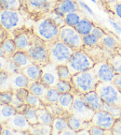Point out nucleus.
Masks as SVG:
<instances>
[{
    "label": "nucleus",
    "mask_w": 121,
    "mask_h": 135,
    "mask_svg": "<svg viewBox=\"0 0 121 135\" xmlns=\"http://www.w3.org/2000/svg\"><path fill=\"white\" fill-rule=\"evenodd\" d=\"M55 88L58 90L60 94H64V93H70L73 92V85L70 82H66V81L60 80L55 85Z\"/></svg>",
    "instance_id": "obj_39"
},
{
    "label": "nucleus",
    "mask_w": 121,
    "mask_h": 135,
    "mask_svg": "<svg viewBox=\"0 0 121 135\" xmlns=\"http://www.w3.org/2000/svg\"><path fill=\"white\" fill-rule=\"evenodd\" d=\"M93 69L99 82L113 83L117 76V73L113 70V68L111 67L110 64L107 62V60H102L95 63Z\"/></svg>",
    "instance_id": "obj_13"
},
{
    "label": "nucleus",
    "mask_w": 121,
    "mask_h": 135,
    "mask_svg": "<svg viewBox=\"0 0 121 135\" xmlns=\"http://www.w3.org/2000/svg\"><path fill=\"white\" fill-rule=\"evenodd\" d=\"M36 35L33 33L31 29H21L13 35V38L16 43L17 49L23 52H28L33 45Z\"/></svg>",
    "instance_id": "obj_11"
},
{
    "label": "nucleus",
    "mask_w": 121,
    "mask_h": 135,
    "mask_svg": "<svg viewBox=\"0 0 121 135\" xmlns=\"http://www.w3.org/2000/svg\"><path fill=\"white\" fill-rule=\"evenodd\" d=\"M11 90L8 81V74L6 71H0V92Z\"/></svg>",
    "instance_id": "obj_43"
},
{
    "label": "nucleus",
    "mask_w": 121,
    "mask_h": 135,
    "mask_svg": "<svg viewBox=\"0 0 121 135\" xmlns=\"http://www.w3.org/2000/svg\"><path fill=\"white\" fill-rule=\"evenodd\" d=\"M40 81L48 87H54L60 81L58 74V66L48 62L42 67V75Z\"/></svg>",
    "instance_id": "obj_14"
},
{
    "label": "nucleus",
    "mask_w": 121,
    "mask_h": 135,
    "mask_svg": "<svg viewBox=\"0 0 121 135\" xmlns=\"http://www.w3.org/2000/svg\"><path fill=\"white\" fill-rule=\"evenodd\" d=\"M91 33L93 34V35H95V36H96L99 40H101L102 37L104 36V34L106 33V32L102 29V28L99 27V26H95V27L93 28V30H92Z\"/></svg>",
    "instance_id": "obj_50"
},
{
    "label": "nucleus",
    "mask_w": 121,
    "mask_h": 135,
    "mask_svg": "<svg viewBox=\"0 0 121 135\" xmlns=\"http://www.w3.org/2000/svg\"><path fill=\"white\" fill-rule=\"evenodd\" d=\"M113 83L121 90V74H117V76H116V78Z\"/></svg>",
    "instance_id": "obj_54"
},
{
    "label": "nucleus",
    "mask_w": 121,
    "mask_h": 135,
    "mask_svg": "<svg viewBox=\"0 0 121 135\" xmlns=\"http://www.w3.org/2000/svg\"><path fill=\"white\" fill-rule=\"evenodd\" d=\"M81 96H82V98H83L84 101H85L86 103L88 104L93 111L97 112V111L102 109L103 101L101 99V97L99 96V94L97 93L96 90L90 91V92L86 93V94H83V95H81Z\"/></svg>",
    "instance_id": "obj_19"
},
{
    "label": "nucleus",
    "mask_w": 121,
    "mask_h": 135,
    "mask_svg": "<svg viewBox=\"0 0 121 135\" xmlns=\"http://www.w3.org/2000/svg\"><path fill=\"white\" fill-rule=\"evenodd\" d=\"M98 83L99 81L94 69L74 74L71 81L74 89L73 92L80 95L95 90Z\"/></svg>",
    "instance_id": "obj_3"
},
{
    "label": "nucleus",
    "mask_w": 121,
    "mask_h": 135,
    "mask_svg": "<svg viewBox=\"0 0 121 135\" xmlns=\"http://www.w3.org/2000/svg\"><path fill=\"white\" fill-rule=\"evenodd\" d=\"M57 2L58 0H23V8L36 20L54 11Z\"/></svg>",
    "instance_id": "obj_5"
},
{
    "label": "nucleus",
    "mask_w": 121,
    "mask_h": 135,
    "mask_svg": "<svg viewBox=\"0 0 121 135\" xmlns=\"http://www.w3.org/2000/svg\"><path fill=\"white\" fill-rule=\"evenodd\" d=\"M18 113L17 109L12 104H4L0 103V122L4 124L5 122L10 119L12 116Z\"/></svg>",
    "instance_id": "obj_23"
},
{
    "label": "nucleus",
    "mask_w": 121,
    "mask_h": 135,
    "mask_svg": "<svg viewBox=\"0 0 121 135\" xmlns=\"http://www.w3.org/2000/svg\"><path fill=\"white\" fill-rule=\"evenodd\" d=\"M102 1L105 3V5H106V4H108V3L112 2V1H115V0H102Z\"/></svg>",
    "instance_id": "obj_55"
},
{
    "label": "nucleus",
    "mask_w": 121,
    "mask_h": 135,
    "mask_svg": "<svg viewBox=\"0 0 121 135\" xmlns=\"http://www.w3.org/2000/svg\"><path fill=\"white\" fill-rule=\"evenodd\" d=\"M102 110H104L109 114H111L116 119L121 118V107L117 105H112V104H108L103 102L102 106Z\"/></svg>",
    "instance_id": "obj_38"
},
{
    "label": "nucleus",
    "mask_w": 121,
    "mask_h": 135,
    "mask_svg": "<svg viewBox=\"0 0 121 135\" xmlns=\"http://www.w3.org/2000/svg\"><path fill=\"white\" fill-rule=\"evenodd\" d=\"M76 134V131H75L74 129H72L70 127H68L65 131H63V132L60 133V135H75Z\"/></svg>",
    "instance_id": "obj_53"
},
{
    "label": "nucleus",
    "mask_w": 121,
    "mask_h": 135,
    "mask_svg": "<svg viewBox=\"0 0 121 135\" xmlns=\"http://www.w3.org/2000/svg\"><path fill=\"white\" fill-rule=\"evenodd\" d=\"M13 99V91H3L0 92V103L11 104Z\"/></svg>",
    "instance_id": "obj_45"
},
{
    "label": "nucleus",
    "mask_w": 121,
    "mask_h": 135,
    "mask_svg": "<svg viewBox=\"0 0 121 135\" xmlns=\"http://www.w3.org/2000/svg\"><path fill=\"white\" fill-rule=\"evenodd\" d=\"M52 133V126H48V125H44L37 123L36 125H34L32 127L30 134H45L50 135Z\"/></svg>",
    "instance_id": "obj_32"
},
{
    "label": "nucleus",
    "mask_w": 121,
    "mask_h": 135,
    "mask_svg": "<svg viewBox=\"0 0 121 135\" xmlns=\"http://www.w3.org/2000/svg\"><path fill=\"white\" fill-rule=\"evenodd\" d=\"M107 62L113 68L117 74H121V54L116 53L107 58Z\"/></svg>",
    "instance_id": "obj_31"
},
{
    "label": "nucleus",
    "mask_w": 121,
    "mask_h": 135,
    "mask_svg": "<svg viewBox=\"0 0 121 135\" xmlns=\"http://www.w3.org/2000/svg\"><path fill=\"white\" fill-rule=\"evenodd\" d=\"M1 126H6L14 131L23 132L24 134H30V131L33 127L27 120V118L25 117L24 114L19 112L4 124H1Z\"/></svg>",
    "instance_id": "obj_12"
},
{
    "label": "nucleus",
    "mask_w": 121,
    "mask_h": 135,
    "mask_svg": "<svg viewBox=\"0 0 121 135\" xmlns=\"http://www.w3.org/2000/svg\"><path fill=\"white\" fill-rule=\"evenodd\" d=\"M100 45L103 50H105L110 55L117 53L119 47V41L114 35L110 33H105L104 36L100 40Z\"/></svg>",
    "instance_id": "obj_17"
},
{
    "label": "nucleus",
    "mask_w": 121,
    "mask_h": 135,
    "mask_svg": "<svg viewBox=\"0 0 121 135\" xmlns=\"http://www.w3.org/2000/svg\"><path fill=\"white\" fill-rule=\"evenodd\" d=\"M48 48L50 62L57 66L66 65L75 51L59 38L48 43Z\"/></svg>",
    "instance_id": "obj_4"
},
{
    "label": "nucleus",
    "mask_w": 121,
    "mask_h": 135,
    "mask_svg": "<svg viewBox=\"0 0 121 135\" xmlns=\"http://www.w3.org/2000/svg\"><path fill=\"white\" fill-rule=\"evenodd\" d=\"M30 14L24 8L20 9H0V25L13 37L16 32L25 28Z\"/></svg>",
    "instance_id": "obj_1"
},
{
    "label": "nucleus",
    "mask_w": 121,
    "mask_h": 135,
    "mask_svg": "<svg viewBox=\"0 0 121 135\" xmlns=\"http://www.w3.org/2000/svg\"><path fill=\"white\" fill-rule=\"evenodd\" d=\"M58 38L75 51L82 50L84 48L83 37L75 29V26H70L67 25L63 26L60 29Z\"/></svg>",
    "instance_id": "obj_9"
},
{
    "label": "nucleus",
    "mask_w": 121,
    "mask_h": 135,
    "mask_svg": "<svg viewBox=\"0 0 121 135\" xmlns=\"http://www.w3.org/2000/svg\"><path fill=\"white\" fill-rule=\"evenodd\" d=\"M46 16H48L51 21L54 22L59 27H60V28L66 25V23H65V21H64V18H63V16H60V15L59 14V13H57L55 11H50V12L48 13Z\"/></svg>",
    "instance_id": "obj_44"
},
{
    "label": "nucleus",
    "mask_w": 121,
    "mask_h": 135,
    "mask_svg": "<svg viewBox=\"0 0 121 135\" xmlns=\"http://www.w3.org/2000/svg\"><path fill=\"white\" fill-rule=\"evenodd\" d=\"M54 11L60 16L64 17L70 12L80 11L79 3L76 0H59Z\"/></svg>",
    "instance_id": "obj_16"
},
{
    "label": "nucleus",
    "mask_w": 121,
    "mask_h": 135,
    "mask_svg": "<svg viewBox=\"0 0 121 135\" xmlns=\"http://www.w3.org/2000/svg\"><path fill=\"white\" fill-rule=\"evenodd\" d=\"M10 59L14 62H16L23 69H24V68H26L27 66L31 65L33 63L27 52H23V51L20 50H17L16 53L10 57Z\"/></svg>",
    "instance_id": "obj_25"
},
{
    "label": "nucleus",
    "mask_w": 121,
    "mask_h": 135,
    "mask_svg": "<svg viewBox=\"0 0 121 135\" xmlns=\"http://www.w3.org/2000/svg\"><path fill=\"white\" fill-rule=\"evenodd\" d=\"M8 59L9 58H8V57H6V56L0 57V71H3V70H5V68H6Z\"/></svg>",
    "instance_id": "obj_52"
},
{
    "label": "nucleus",
    "mask_w": 121,
    "mask_h": 135,
    "mask_svg": "<svg viewBox=\"0 0 121 135\" xmlns=\"http://www.w3.org/2000/svg\"><path fill=\"white\" fill-rule=\"evenodd\" d=\"M58 1H59V0H58Z\"/></svg>",
    "instance_id": "obj_56"
},
{
    "label": "nucleus",
    "mask_w": 121,
    "mask_h": 135,
    "mask_svg": "<svg viewBox=\"0 0 121 135\" xmlns=\"http://www.w3.org/2000/svg\"><path fill=\"white\" fill-rule=\"evenodd\" d=\"M83 42H84V47H96L100 44V40L97 38L95 35L92 33L88 34L86 36H83Z\"/></svg>",
    "instance_id": "obj_40"
},
{
    "label": "nucleus",
    "mask_w": 121,
    "mask_h": 135,
    "mask_svg": "<svg viewBox=\"0 0 121 135\" xmlns=\"http://www.w3.org/2000/svg\"><path fill=\"white\" fill-rule=\"evenodd\" d=\"M1 8L5 9H20L23 8V0H0Z\"/></svg>",
    "instance_id": "obj_36"
},
{
    "label": "nucleus",
    "mask_w": 121,
    "mask_h": 135,
    "mask_svg": "<svg viewBox=\"0 0 121 135\" xmlns=\"http://www.w3.org/2000/svg\"><path fill=\"white\" fill-rule=\"evenodd\" d=\"M113 135H121V118L117 119L112 128Z\"/></svg>",
    "instance_id": "obj_49"
},
{
    "label": "nucleus",
    "mask_w": 121,
    "mask_h": 135,
    "mask_svg": "<svg viewBox=\"0 0 121 135\" xmlns=\"http://www.w3.org/2000/svg\"><path fill=\"white\" fill-rule=\"evenodd\" d=\"M74 99H75V93H64V94H60V98L58 100V105L64 109L65 111L72 114V107H73Z\"/></svg>",
    "instance_id": "obj_24"
},
{
    "label": "nucleus",
    "mask_w": 121,
    "mask_h": 135,
    "mask_svg": "<svg viewBox=\"0 0 121 135\" xmlns=\"http://www.w3.org/2000/svg\"><path fill=\"white\" fill-rule=\"evenodd\" d=\"M96 25H94L93 22H91L90 20H89L88 18L86 17H83L80 22L75 25V27L77 31L79 32V34L82 37L88 35V34H90L93 30V28L95 27Z\"/></svg>",
    "instance_id": "obj_26"
},
{
    "label": "nucleus",
    "mask_w": 121,
    "mask_h": 135,
    "mask_svg": "<svg viewBox=\"0 0 121 135\" xmlns=\"http://www.w3.org/2000/svg\"><path fill=\"white\" fill-rule=\"evenodd\" d=\"M106 7L112 11V13H114V15H116L119 20H121V0L112 1L106 4Z\"/></svg>",
    "instance_id": "obj_42"
},
{
    "label": "nucleus",
    "mask_w": 121,
    "mask_h": 135,
    "mask_svg": "<svg viewBox=\"0 0 121 135\" xmlns=\"http://www.w3.org/2000/svg\"><path fill=\"white\" fill-rule=\"evenodd\" d=\"M60 95V94L58 92V90H57L55 87H48V91H47V93H46L45 100H44L45 105H47V104L58 103Z\"/></svg>",
    "instance_id": "obj_33"
},
{
    "label": "nucleus",
    "mask_w": 121,
    "mask_h": 135,
    "mask_svg": "<svg viewBox=\"0 0 121 135\" xmlns=\"http://www.w3.org/2000/svg\"><path fill=\"white\" fill-rule=\"evenodd\" d=\"M60 29V27L46 15L35 20L31 27L33 33L47 43L58 40Z\"/></svg>",
    "instance_id": "obj_2"
},
{
    "label": "nucleus",
    "mask_w": 121,
    "mask_h": 135,
    "mask_svg": "<svg viewBox=\"0 0 121 135\" xmlns=\"http://www.w3.org/2000/svg\"><path fill=\"white\" fill-rule=\"evenodd\" d=\"M68 122H67V118L64 117H55L54 122L52 124V133L53 135L60 134L63 131L68 128Z\"/></svg>",
    "instance_id": "obj_28"
},
{
    "label": "nucleus",
    "mask_w": 121,
    "mask_h": 135,
    "mask_svg": "<svg viewBox=\"0 0 121 135\" xmlns=\"http://www.w3.org/2000/svg\"><path fill=\"white\" fill-rule=\"evenodd\" d=\"M28 55L30 58L33 61V63H36L40 65L41 67L45 66L50 62V55H48V43L40 40L37 37H35L33 45L28 50Z\"/></svg>",
    "instance_id": "obj_8"
},
{
    "label": "nucleus",
    "mask_w": 121,
    "mask_h": 135,
    "mask_svg": "<svg viewBox=\"0 0 121 135\" xmlns=\"http://www.w3.org/2000/svg\"><path fill=\"white\" fill-rule=\"evenodd\" d=\"M36 108L31 107V106L27 105L26 104V107L23 110V114L25 115V117L27 118V120L29 121V123L34 126V125H36L38 123V119H37V114H36Z\"/></svg>",
    "instance_id": "obj_34"
},
{
    "label": "nucleus",
    "mask_w": 121,
    "mask_h": 135,
    "mask_svg": "<svg viewBox=\"0 0 121 135\" xmlns=\"http://www.w3.org/2000/svg\"><path fill=\"white\" fill-rule=\"evenodd\" d=\"M17 46L12 37L8 38L4 41L1 42L0 45V56H6L10 58L13 55L17 52Z\"/></svg>",
    "instance_id": "obj_20"
},
{
    "label": "nucleus",
    "mask_w": 121,
    "mask_h": 135,
    "mask_svg": "<svg viewBox=\"0 0 121 135\" xmlns=\"http://www.w3.org/2000/svg\"><path fill=\"white\" fill-rule=\"evenodd\" d=\"M36 114H37L38 123L44 125H48V126H52L54 122V116L50 114V111L45 108H40L36 110Z\"/></svg>",
    "instance_id": "obj_27"
},
{
    "label": "nucleus",
    "mask_w": 121,
    "mask_h": 135,
    "mask_svg": "<svg viewBox=\"0 0 121 135\" xmlns=\"http://www.w3.org/2000/svg\"><path fill=\"white\" fill-rule=\"evenodd\" d=\"M116 120L117 119L112 114H109L108 112H106L104 110L101 109L95 112L91 119V122L93 125H96V126L100 127L102 129L109 131V129H112Z\"/></svg>",
    "instance_id": "obj_15"
},
{
    "label": "nucleus",
    "mask_w": 121,
    "mask_h": 135,
    "mask_svg": "<svg viewBox=\"0 0 121 135\" xmlns=\"http://www.w3.org/2000/svg\"><path fill=\"white\" fill-rule=\"evenodd\" d=\"M24 103H25L24 101H23L21 99H19V98L17 97L14 93H13V99H12V102H11V104H12V105L14 106L16 109H17V108L21 107V106L23 105Z\"/></svg>",
    "instance_id": "obj_51"
},
{
    "label": "nucleus",
    "mask_w": 121,
    "mask_h": 135,
    "mask_svg": "<svg viewBox=\"0 0 121 135\" xmlns=\"http://www.w3.org/2000/svg\"><path fill=\"white\" fill-rule=\"evenodd\" d=\"M13 93H14L15 95L19 98V99H21V100L25 102V100H26V99H27L28 96H29V94H30V91L27 87H25V88L15 89V90H13Z\"/></svg>",
    "instance_id": "obj_47"
},
{
    "label": "nucleus",
    "mask_w": 121,
    "mask_h": 135,
    "mask_svg": "<svg viewBox=\"0 0 121 135\" xmlns=\"http://www.w3.org/2000/svg\"><path fill=\"white\" fill-rule=\"evenodd\" d=\"M58 74L60 80L66 81V82H70L72 81V77L73 74L71 73L70 70L67 65H60L58 66Z\"/></svg>",
    "instance_id": "obj_37"
},
{
    "label": "nucleus",
    "mask_w": 121,
    "mask_h": 135,
    "mask_svg": "<svg viewBox=\"0 0 121 135\" xmlns=\"http://www.w3.org/2000/svg\"><path fill=\"white\" fill-rule=\"evenodd\" d=\"M90 135H106V134H113L112 132V129H103L100 127L96 126V125H92L90 129Z\"/></svg>",
    "instance_id": "obj_46"
},
{
    "label": "nucleus",
    "mask_w": 121,
    "mask_h": 135,
    "mask_svg": "<svg viewBox=\"0 0 121 135\" xmlns=\"http://www.w3.org/2000/svg\"><path fill=\"white\" fill-rule=\"evenodd\" d=\"M3 71H6L8 75H11V74L23 72V68H21L16 62H14L13 60H11V59L9 58L8 63H7L6 68H5V70H3Z\"/></svg>",
    "instance_id": "obj_41"
},
{
    "label": "nucleus",
    "mask_w": 121,
    "mask_h": 135,
    "mask_svg": "<svg viewBox=\"0 0 121 135\" xmlns=\"http://www.w3.org/2000/svg\"><path fill=\"white\" fill-rule=\"evenodd\" d=\"M1 133L2 135H16V134H24L23 132H20V131H14V129H10V128H8L6 126H1Z\"/></svg>",
    "instance_id": "obj_48"
},
{
    "label": "nucleus",
    "mask_w": 121,
    "mask_h": 135,
    "mask_svg": "<svg viewBox=\"0 0 121 135\" xmlns=\"http://www.w3.org/2000/svg\"><path fill=\"white\" fill-rule=\"evenodd\" d=\"M95 63L96 62L82 49V50L75 51V53L73 54L66 65L68 66L71 73L74 75L78 72L86 71L90 69H93Z\"/></svg>",
    "instance_id": "obj_6"
},
{
    "label": "nucleus",
    "mask_w": 121,
    "mask_h": 135,
    "mask_svg": "<svg viewBox=\"0 0 121 135\" xmlns=\"http://www.w3.org/2000/svg\"><path fill=\"white\" fill-rule=\"evenodd\" d=\"M25 103L27 104V105L31 106V107L36 108V109H40V108L46 107L43 100L39 97H37V96H36L35 94H33L31 92H30L29 96H28V98L25 100Z\"/></svg>",
    "instance_id": "obj_35"
},
{
    "label": "nucleus",
    "mask_w": 121,
    "mask_h": 135,
    "mask_svg": "<svg viewBox=\"0 0 121 135\" xmlns=\"http://www.w3.org/2000/svg\"><path fill=\"white\" fill-rule=\"evenodd\" d=\"M46 108L50 111V113L52 114L54 117H64L68 118V116L70 115V113L65 111L64 109L60 107V105H58V103H53V104H47Z\"/></svg>",
    "instance_id": "obj_29"
},
{
    "label": "nucleus",
    "mask_w": 121,
    "mask_h": 135,
    "mask_svg": "<svg viewBox=\"0 0 121 135\" xmlns=\"http://www.w3.org/2000/svg\"><path fill=\"white\" fill-rule=\"evenodd\" d=\"M72 114L79 116L84 121H91L95 111L91 109L88 104L84 101L83 98L80 94L75 93L73 107H72Z\"/></svg>",
    "instance_id": "obj_10"
},
{
    "label": "nucleus",
    "mask_w": 121,
    "mask_h": 135,
    "mask_svg": "<svg viewBox=\"0 0 121 135\" xmlns=\"http://www.w3.org/2000/svg\"><path fill=\"white\" fill-rule=\"evenodd\" d=\"M23 72L27 76L30 81H40L42 75V67L36 63H32L23 69Z\"/></svg>",
    "instance_id": "obj_22"
},
{
    "label": "nucleus",
    "mask_w": 121,
    "mask_h": 135,
    "mask_svg": "<svg viewBox=\"0 0 121 135\" xmlns=\"http://www.w3.org/2000/svg\"><path fill=\"white\" fill-rule=\"evenodd\" d=\"M48 88V87L46 84H43L41 81H31L29 85H28V89H29L30 92L39 97L43 100V102L45 100V97H46Z\"/></svg>",
    "instance_id": "obj_21"
},
{
    "label": "nucleus",
    "mask_w": 121,
    "mask_h": 135,
    "mask_svg": "<svg viewBox=\"0 0 121 135\" xmlns=\"http://www.w3.org/2000/svg\"><path fill=\"white\" fill-rule=\"evenodd\" d=\"M84 14L80 11H74V12H70L68 14L65 15L63 18H64L65 23L67 25H70V26H75L77 23H79L80 20L83 18Z\"/></svg>",
    "instance_id": "obj_30"
},
{
    "label": "nucleus",
    "mask_w": 121,
    "mask_h": 135,
    "mask_svg": "<svg viewBox=\"0 0 121 135\" xmlns=\"http://www.w3.org/2000/svg\"><path fill=\"white\" fill-rule=\"evenodd\" d=\"M95 90L103 102L121 107V90L114 83L99 82Z\"/></svg>",
    "instance_id": "obj_7"
},
{
    "label": "nucleus",
    "mask_w": 121,
    "mask_h": 135,
    "mask_svg": "<svg viewBox=\"0 0 121 135\" xmlns=\"http://www.w3.org/2000/svg\"><path fill=\"white\" fill-rule=\"evenodd\" d=\"M8 81H9V85L12 91L19 88H25V87L28 88V85L31 82L23 72L8 75Z\"/></svg>",
    "instance_id": "obj_18"
}]
</instances>
